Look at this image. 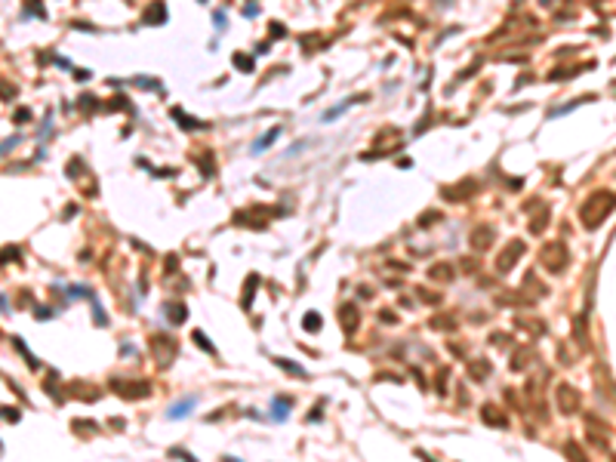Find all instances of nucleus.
<instances>
[{
	"label": "nucleus",
	"mask_w": 616,
	"mask_h": 462,
	"mask_svg": "<svg viewBox=\"0 0 616 462\" xmlns=\"http://www.w3.org/2000/svg\"><path fill=\"white\" fill-rule=\"evenodd\" d=\"M278 364H281V367H284V370H290V373H293V376H305V370H302V367H296V364H290V361H287V358H281V361H278Z\"/></svg>",
	"instance_id": "10"
},
{
	"label": "nucleus",
	"mask_w": 616,
	"mask_h": 462,
	"mask_svg": "<svg viewBox=\"0 0 616 462\" xmlns=\"http://www.w3.org/2000/svg\"><path fill=\"white\" fill-rule=\"evenodd\" d=\"M164 19H167V7L164 4H154L148 10V16H145V22H164Z\"/></svg>",
	"instance_id": "4"
},
{
	"label": "nucleus",
	"mask_w": 616,
	"mask_h": 462,
	"mask_svg": "<svg viewBox=\"0 0 616 462\" xmlns=\"http://www.w3.org/2000/svg\"><path fill=\"white\" fill-rule=\"evenodd\" d=\"M173 118L182 124V127H188V130H201L204 124H198V121H191V118H185V111H179V108H173Z\"/></svg>",
	"instance_id": "5"
},
{
	"label": "nucleus",
	"mask_w": 616,
	"mask_h": 462,
	"mask_svg": "<svg viewBox=\"0 0 616 462\" xmlns=\"http://www.w3.org/2000/svg\"><path fill=\"white\" fill-rule=\"evenodd\" d=\"M235 62H238V68H241V71H250V68H253V62H250L247 56H235Z\"/></svg>",
	"instance_id": "12"
},
{
	"label": "nucleus",
	"mask_w": 616,
	"mask_h": 462,
	"mask_svg": "<svg viewBox=\"0 0 616 462\" xmlns=\"http://www.w3.org/2000/svg\"><path fill=\"white\" fill-rule=\"evenodd\" d=\"M342 324H345V330L355 327V308H342Z\"/></svg>",
	"instance_id": "9"
},
{
	"label": "nucleus",
	"mask_w": 616,
	"mask_h": 462,
	"mask_svg": "<svg viewBox=\"0 0 616 462\" xmlns=\"http://www.w3.org/2000/svg\"><path fill=\"white\" fill-rule=\"evenodd\" d=\"M518 253H521V244H512V250H509V253H503V259H499V268H503V272H509V268L515 265L512 259H515Z\"/></svg>",
	"instance_id": "3"
},
{
	"label": "nucleus",
	"mask_w": 616,
	"mask_h": 462,
	"mask_svg": "<svg viewBox=\"0 0 616 462\" xmlns=\"http://www.w3.org/2000/svg\"><path fill=\"white\" fill-rule=\"evenodd\" d=\"M302 324H305V330H321V318L318 315H305Z\"/></svg>",
	"instance_id": "11"
},
{
	"label": "nucleus",
	"mask_w": 616,
	"mask_h": 462,
	"mask_svg": "<svg viewBox=\"0 0 616 462\" xmlns=\"http://www.w3.org/2000/svg\"><path fill=\"white\" fill-rule=\"evenodd\" d=\"M136 87H151V90H161V93H164V84H161V81H151V77H136Z\"/></svg>",
	"instance_id": "6"
},
{
	"label": "nucleus",
	"mask_w": 616,
	"mask_h": 462,
	"mask_svg": "<svg viewBox=\"0 0 616 462\" xmlns=\"http://www.w3.org/2000/svg\"><path fill=\"white\" fill-rule=\"evenodd\" d=\"M349 105H352V99H345V102H342V105H336V108H330V111H327V114H324V121H333V118H339V114H342V111H345V108H349Z\"/></svg>",
	"instance_id": "7"
},
{
	"label": "nucleus",
	"mask_w": 616,
	"mask_h": 462,
	"mask_svg": "<svg viewBox=\"0 0 616 462\" xmlns=\"http://www.w3.org/2000/svg\"><path fill=\"white\" fill-rule=\"evenodd\" d=\"M275 419H287V407H290V401H281V398H275Z\"/></svg>",
	"instance_id": "8"
},
{
	"label": "nucleus",
	"mask_w": 616,
	"mask_h": 462,
	"mask_svg": "<svg viewBox=\"0 0 616 462\" xmlns=\"http://www.w3.org/2000/svg\"><path fill=\"white\" fill-rule=\"evenodd\" d=\"M278 136H281V127H272V130H268V133L259 139V142H253V154H259V151H265V148H272Z\"/></svg>",
	"instance_id": "2"
},
{
	"label": "nucleus",
	"mask_w": 616,
	"mask_h": 462,
	"mask_svg": "<svg viewBox=\"0 0 616 462\" xmlns=\"http://www.w3.org/2000/svg\"><path fill=\"white\" fill-rule=\"evenodd\" d=\"M195 404H198V398H185V401L173 404V407H170V413H167V419H182V416H188Z\"/></svg>",
	"instance_id": "1"
}]
</instances>
